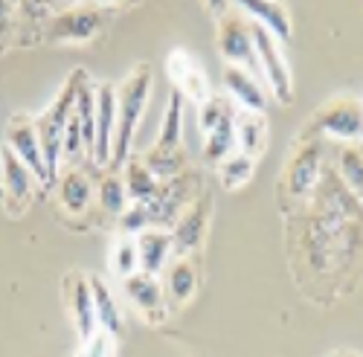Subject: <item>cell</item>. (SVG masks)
I'll return each mask as SVG.
<instances>
[{"label":"cell","mask_w":363,"mask_h":357,"mask_svg":"<svg viewBox=\"0 0 363 357\" xmlns=\"http://www.w3.org/2000/svg\"><path fill=\"white\" fill-rule=\"evenodd\" d=\"M143 163L151 169V174L157 181H169V177L184 171V163H186V154H184V145L180 148H151V152L143 157Z\"/></svg>","instance_id":"cell-26"},{"label":"cell","mask_w":363,"mask_h":357,"mask_svg":"<svg viewBox=\"0 0 363 357\" xmlns=\"http://www.w3.org/2000/svg\"><path fill=\"white\" fill-rule=\"evenodd\" d=\"M166 67H169L172 81L177 84V91L186 99L201 105L203 99L213 96V91H209V79L203 76V70L195 64V58L186 50H172L169 58H166Z\"/></svg>","instance_id":"cell-13"},{"label":"cell","mask_w":363,"mask_h":357,"mask_svg":"<svg viewBox=\"0 0 363 357\" xmlns=\"http://www.w3.org/2000/svg\"><path fill=\"white\" fill-rule=\"evenodd\" d=\"M216 44L218 52L227 64L233 67H245L253 76L259 73V58H256V44H253V26L245 15L238 12H224L218 15V26H216Z\"/></svg>","instance_id":"cell-3"},{"label":"cell","mask_w":363,"mask_h":357,"mask_svg":"<svg viewBox=\"0 0 363 357\" xmlns=\"http://www.w3.org/2000/svg\"><path fill=\"white\" fill-rule=\"evenodd\" d=\"M230 4H233V0H203V6H206V12L209 15H224L227 9H230Z\"/></svg>","instance_id":"cell-33"},{"label":"cell","mask_w":363,"mask_h":357,"mask_svg":"<svg viewBox=\"0 0 363 357\" xmlns=\"http://www.w3.org/2000/svg\"><path fill=\"white\" fill-rule=\"evenodd\" d=\"M317 177H320V152H317V145L299 148L296 157L288 166V174H285L288 192L291 195H308L311 186L317 183Z\"/></svg>","instance_id":"cell-18"},{"label":"cell","mask_w":363,"mask_h":357,"mask_svg":"<svg viewBox=\"0 0 363 357\" xmlns=\"http://www.w3.org/2000/svg\"><path fill=\"white\" fill-rule=\"evenodd\" d=\"M84 70H76L65 84L62 91L55 94V99L35 116V131L41 140V152H44V163L50 171V183H55L58 177V163H62V142H65V128L67 119L73 113V102H76V91L79 84L84 81Z\"/></svg>","instance_id":"cell-2"},{"label":"cell","mask_w":363,"mask_h":357,"mask_svg":"<svg viewBox=\"0 0 363 357\" xmlns=\"http://www.w3.org/2000/svg\"><path fill=\"white\" fill-rule=\"evenodd\" d=\"M99 4H111V0H99Z\"/></svg>","instance_id":"cell-35"},{"label":"cell","mask_w":363,"mask_h":357,"mask_svg":"<svg viewBox=\"0 0 363 357\" xmlns=\"http://www.w3.org/2000/svg\"><path fill=\"white\" fill-rule=\"evenodd\" d=\"M317 128L346 142L363 140V108L354 99H335L317 113Z\"/></svg>","instance_id":"cell-10"},{"label":"cell","mask_w":363,"mask_h":357,"mask_svg":"<svg viewBox=\"0 0 363 357\" xmlns=\"http://www.w3.org/2000/svg\"><path fill=\"white\" fill-rule=\"evenodd\" d=\"M87 282H90V293H94V308H96L99 329L108 332L111 337H119L123 334V314H119V305L113 300L111 288L99 276H87Z\"/></svg>","instance_id":"cell-21"},{"label":"cell","mask_w":363,"mask_h":357,"mask_svg":"<svg viewBox=\"0 0 363 357\" xmlns=\"http://www.w3.org/2000/svg\"><path fill=\"white\" fill-rule=\"evenodd\" d=\"M113 134H116V84L102 81L96 84V145H94V163H111L113 152Z\"/></svg>","instance_id":"cell-11"},{"label":"cell","mask_w":363,"mask_h":357,"mask_svg":"<svg viewBox=\"0 0 363 357\" xmlns=\"http://www.w3.org/2000/svg\"><path fill=\"white\" fill-rule=\"evenodd\" d=\"M151 84H155V73L143 62L116 87V134H113V152H111L113 163H125L131 154L137 128L143 123V113L151 96Z\"/></svg>","instance_id":"cell-1"},{"label":"cell","mask_w":363,"mask_h":357,"mask_svg":"<svg viewBox=\"0 0 363 357\" xmlns=\"http://www.w3.org/2000/svg\"><path fill=\"white\" fill-rule=\"evenodd\" d=\"M233 4L241 9V15H245L250 23H259L282 44L291 38L294 26H291V15H288L282 0H233Z\"/></svg>","instance_id":"cell-14"},{"label":"cell","mask_w":363,"mask_h":357,"mask_svg":"<svg viewBox=\"0 0 363 357\" xmlns=\"http://www.w3.org/2000/svg\"><path fill=\"white\" fill-rule=\"evenodd\" d=\"M123 181H125V189H128V200H134V203H145L160 186V181L151 174V169L143 160H131L125 166Z\"/></svg>","instance_id":"cell-25"},{"label":"cell","mask_w":363,"mask_h":357,"mask_svg":"<svg viewBox=\"0 0 363 357\" xmlns=\"http://www.w3.org/2000/svg\"><path fill=\"white\" fill-rule=\"evenodd\" d=\"M90 198H94V186H90L87 174L79 169H67L62 177H58V200L67 212L79 215L90 206Z\"/></svg>","instance_id":"cell-20"},{"label":"cell","mask_w":363,"mask_h":357,"mask_svg":"<svg viewBox=\"0 0 363 357\" xmlns=\"http://www.w3.org/2000/svg\"><path fill=\"white\" fill-rule=\"evenodd\" d=\"M180 140H184V94L172 91L169 96V108H166V116L160 123V137H157V148H180Z\"/></svg>","instance_id":"cell-23"},{"label":"cell","mask_w":363,"mask_h":357,"mask_svg":"<svg viewBox=\"0 0 363 357\" xmlns=\"http://www.w3.org/2000/svg\"><path fill=\"white\" fill-rule=\"evenodd\" d=\"M105 26V18L99 6L94 4H79L55 15L47 26V41L52 44H87L94 41Z\"/></svg>","instance_id":"cell-5"},{"label":"cell","mask_w":363,"mask_h":357,"mask_svg":"<svg viewBox=\"0 0 363 357\" xmlns=\"http://www.w3.org/2000/svg\"><path fill=\"white\" fill-rule=\"evenodd\" d=\"M166 290H169V300L174 305H184L195 296V290H198V267L189 259V253H180L174 261L169 259V264H166Z\"/></svg>","instance_id":"cell-17"},{"label":"cell","mask_w":363,"mask_h":357,"mask_svg":"<svg viewBox=\"0 0 363 357\" xmlns=\"http://www.w3.org/2000/svg\"><path fill=\"white\" fill-rule=\"evenodd\" d=\"M253 171H256V157H250L245 152H233L218 163V181L227 189H238V186L250 183Z\"/></svg>","instance_id":"cell-24"},{"label":"cell","mask_w":363,"mask_h":357,"mask_svg":"<svg viewBox=\"0 0 363 357\" xmlns=\"http://www.w3.org/2000/svg\"><path fill=\"white\" fill-rule=\"evenodd\" d=\"M209 212H213V195H201L198 200H189L184 212L177 215L172 227V242H174V256L192 253L206 235L209 227Z\"/></svg>","instance_id":"cell-9"},{"label":"cell","mask_w":363,"mask_h":357,"mask_svg":"<svg viewBox=\"0 0 363 357\" xmlns=\"http://www.w3.org/2000/svg\"><path fill=\"white\" fill-rule=\"evenodd\" d=\"M337 166H340V174H343L346 186L352 192L363 195V152L360 148H346V152H340Z\"/></svg>","instance_id":"cell-29"},{"label":"cell","mask_w":363,"mask_h":357,"mask_svg":"<svg viewBox=\"0 0 363 357\" xmlns=\"http://www.w3.org/2000/svg\"><path fill=\"white\" fill-rule=\"evenodd\" d=\"M6 148H12V152L26 163V169L38 177V183H50V171L44 163L35 119H29L26 113H15L6 125Z\"/></svg>","instance_id":"cell-6"},{"label":"cell","mask_w":363,"mask_h":357,"mask_svg":"<svg viewBox=\"0 0 363 357\" xmlns=\"http://www.w3.org/2000/svg\"><path fill=\"white\" fill-rule=\"evenodd\" d=\"M99 206L111 215H123L128 206V189L119 171H108L99 183Z\"/></svg>","instance_id":"cell-28"},{"label":"cell","mask_w":363,"mask_h":357,"mask_svg":"<svg viewBox=\"0 0 363 357\" xmlns=\"http://www.w3.org/2000/svg\"><path fill=\"white\" fill-rule=\"evenodd\" d=\"M267 145V123L262 110L235 113V148L250 157H259Z\"/></svg>","instance_id":"cell-19"},{"label":"cell","mask_w":363,"mask_h":357,"mask_svg":"<svg viewBox=\"0 0 363 357\" xmlns=\"http://www.w3.org/2000/svg\"><path fill=\"white\" fill-rule=\"evenodd\" d=\"M0 200H4V186H0Z\"/></svg>","instance_id":"cell-34"},{"label":"cell","mask_w":363,"mask_h":357,"mask_svg":"<svg viewBox=\"0 0 363 357\" xmlns=\"http://www.w3.org/2000/svg\"><path fill=\"white\" fill-rule=\"evenodd\" d=\"M0 174H4V200L9 203L12 212H21L29 206L35 195L38 177L26 169V163L12 152V148H0Z\"/></svg>","instance_id":"cell-8"},{"label":"cell","mask_w":363,"mask_h":357,"mask_svg":"<svg viewBox=\"0 0 363 357\" xmlns=\"http://www.w3.org/2000/svg\"><path fill=\"white\" fill-rule=\"evenodd\" d=\"M137 256H140V271L160 276L166 271L169 259L174 256V242L172 232L160 230V227H148L137 235Z\"/></svg>","instance_id":"cell-15"},{"label":"cell","mask_w":363,"mask_h":357,"mask_svg":"<svg viewBox=\"0 0 363 357\" xmlns=\"http://www.w3.org/2000/svg\"><path fill=\"white\" fill-rule=\"evenodd\" d=\"M111 273L116 279H125L134 271H140V256H137V235H119L111 247Z\"/></svg>","instance_id":"cell-27"},{"label":"cell","mask_w":363,"mask_h":357,"mask_svg":"<svg viewBox=\"0 0 363 357\" xmlns=\"http://www.w3.org/2000/svg\"><path fill=\"white\" fill-rule=\"evenodd\" d=\"M233 152H235V110L227 113L209 134H203V157H206V163L218 166Z\"/></svg>","instance_id":"cell-22"},{"label":"cell","mask_w":363,"mask_h":357,"mask_svg":"<svg viewBox=\"0 0 363 357\" xmlns=\"http://www.w3.org/2000/svg\"><path fill=\"white\" fill-rule=\"evenodd\" d=\"M116 218H119V227H123V235H140L143 230L151 227V218H148L145 203L125 206V212H123V215H116Z\"/></svg>","instance_id":"cell-31"},{"label":"cell","mask_w":363,"mask_h":357,"mask_svg":"<svg viewBox=\"0 0 363 357\" xmlns=\"http://www.w3.org/2000/svg\"><path fill=\"white\" fill-rule=\"evenodd\" d=\"M224 91H227V96L233 102H238L245 110H262L264 113V108H267L264 84L253 73H247L245 67L227 64V70H224Z\"/></svg>","instance_id":"cell-16"},{"label":"cell","mask_w":363,"mask_h":357,"mask_svg":"<svg viewBox=\"0 0 363 357\" xmlns=\"http://www.w3.org/2000/svg\"><path fill=\"white\" fill-rule=\"evenodd\" d=\"M250 26H253V44H256V58H259V73H262V79L267 84V91L277 96V102L288 105L294 99V76H291V67L285 62L282 41L274 38L259 23H250Z\"/></svg>","instance_id":"cell-4"},{"label":"cell","mask_w":363,"mask_h":357,"mask_svg":"<svg viewBox=\"0 0 363 357\" xmlns=\"http://www.w3.org/2000/svg\"><path fill=\"white\" fill-rule=\"evenodd\" d=\"M65 288V300H67V311L73 317V325L79 332V340H90L99 332V319H96V308H94V293H90V282L84 273L70 271L62 282Z\"/></svg>","instance_id":"cell-7"},{"label":"cell","mask_w":363,"mask_h":357,"mask_svg":"<svg viewBox=\"0 0 363 357\" xmlns=\"http://www.w3.org/2000/svg\"><path fill=\"white\" fill-rule=\"evenodd\" d=\"M76 357H116L113 354V337L99 329L90 340H84V346H82V351Z\"/></svg>","instance_id":"cell-32"},{"label":"cell","mask_w":363,"mask_h":357,"mask_svg":"<svg viewBox=\"0 0 363 357\" xmlns=\"http://www.w3.org/2000/svg\"><path fill=\"white\" fill-rule=\"evenodd\" d=\"M123 290L148 322H160L166 317V300H163V288L157 276H151L145 271H134L131 276L123 279Z\"/></svg>","instance_id":"cell-12"},{"label":"cell","mask_w":363,"mask_h":357,"mask_svg":"<svg viewBox=\"0 0 363 357\" xmlns=\"http://www.w3.org/2000/svg\"><path fill=\"white\" fill-rule=\"evenodd\" d=\"M84 152H87V148H84L82 125H79L76 113H70V119H67V128H65V142H62V157L70 163V160H79Z\"/></svg>","instance_id":"cell-30"}]
</instances>
